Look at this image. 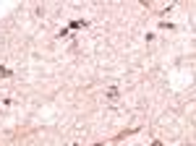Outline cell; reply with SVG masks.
<instances>
[{
    "label": "cell",
    "mask_w": 196,
    "mask_h": 146,
    "mask_svg": "<svg viewBox=\"0 0 196 146\" xmlns=\"http://www.w3.org/2000/svg\"><path fill=\"white\" fill-rule=\"evenodd\" d=\"M81 26H86V21H71V26H68V29H81Z\"/></svg>",
    "instance_id": "obj_1"
}]
</instances>
